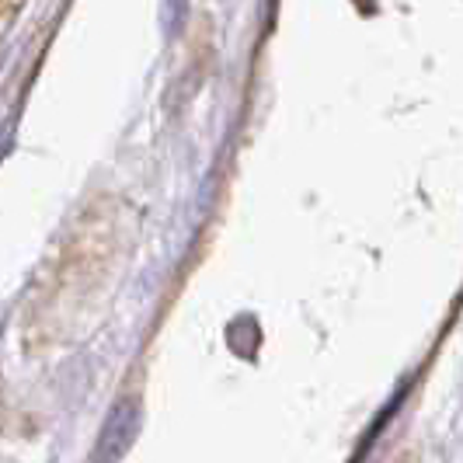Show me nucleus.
Masks as SVG:
<instances>
[{
	"label": "nucleus",
	"mask_w": 463,
	"mask_h": 463,
	"mask_svg": "<svg viewBox=\"0 0 463 463\" xmlns=\"http://www.w3.org/2000/svg\"><path fill=\"white\" fill-rule=\"evenodd\" d=\"M139 401L133 397H122L112 404V411L105 418V425H101V432H98V442H94L91 449V463H122L126 460V453L137 446V436H139Z\"/></svg>",
	"instance_id": "f257e3e1"
}]
</instances>
